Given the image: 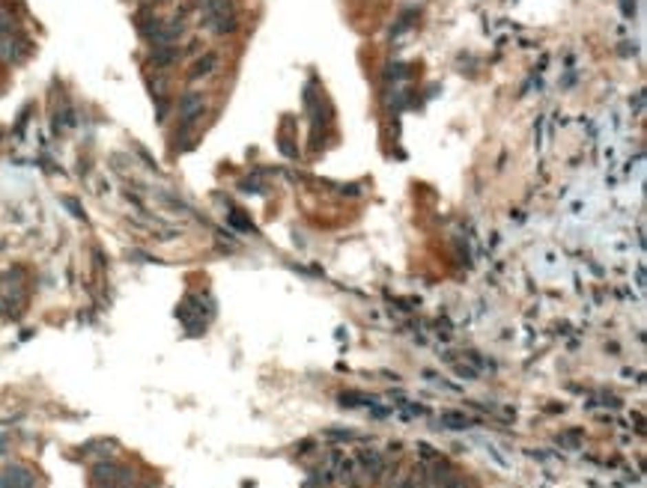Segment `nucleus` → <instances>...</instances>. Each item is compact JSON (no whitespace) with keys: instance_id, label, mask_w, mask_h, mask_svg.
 Segmentation results:
<instances>
[{"instance_id":"obj_1","label":"nucleus","mask_w":647,"mask_h":488,"mask_svg":"<svg viewBox=\"0 0 647 488\" xmlns=\"http://www.w3.org/2000/svg\"><path fill=\"white\" fill-rule=\"evenodd\" d=\"M0 488H33V474L24 467H6L0 474Z\"/></svg>"},{"instance_id":"obj_3","label":"nucleus","mask_w":647,"mask_h":488,"mask_svg":"<svg viewBox=\"0 0 647 488\" xmlns=\"http://www.w3.org/2000/svg\"><path fill=\"white\" fill-rule=\"evenodd\" d=\"M215 63H218V57H215V54H206V57L191 69V78H200V75H206V71H212Z\"/></svg>"},{"instance_id":"obj_4","label":"nucleus","mask_w":647,"mask_h":488,"mask_svg":"<svg viewBox=\"0 0 647 488\" xmlns=\"http://www.w3.org/2000/svg\"><path fill=\"white\" fill-rule=\"evenodd\" d=\"M361 465L367 467V471H373V474H379V467H382V462H379V456H376V453H364Z\"/></svg>"},{"instance_id":"obj_5","label":"nucleus","mask_w":647,"mask_h":488,"mask_svg":"<svg viewBox=\"0 0 647 488\" xmlns=\"http://www.w3.org/2000/svg\"><path fill=\"white\" fill-rule=\"evenodd\" d=\"M400 488H418V483H415V480H403Z\"/></svg>"},{"instance_id":"obj_2","label":"nucleus","mask_w":647,"mask_h":488,"mask_svg":"<svg viewBox=\"0 0 647 488\" xmlns=\"http://www.w3.org/2000/svg\"><path fill=\"white\" fill-rule=\"evenodd\" d=\"M200 111H203L200 96H185L182 98V116H185V120H191V116H197Z\"/></svg>"}]
</instances>
